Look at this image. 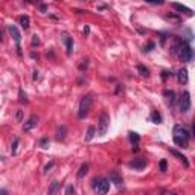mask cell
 <instances>
[{"label":"cell","instance_id":"15","mask_svg":"<svg viewBox=\"0 0 195 195\" xmlns=\"http://www.w3.org/2000/svg\"><path fill=\"white\" fill-rule=\"evenodd\" d=\"M177 78H178V82L180 84H186L187 82V69H180L178 73H177Z\"/></svg>","mask_w":195,"mask_h":195},{"label":"cell","instance_id":"19","mask_svg":"<svg viewBox=\"0 0 195 195\" xmlns=\"http://www.w3.org/2000/svg\"><path fill=\"white\" fill-rule=\"evenodd\" d=\"M87 172H89V163H82L81 168H80V171H78V174H76V177H78V178H82Z\"/></svg>","mask_w":195,"mask_h":195},{"label":"cell","instance_id":"37","mask_svg":"<svg viewBox=\"0 0 195 195\" xmlns=\"http://www.w3.org/2000/svg\"><path fill=\"white\" fill-rule=\"evenodd\" d=\"M0 195H8V191L6 189H0Z\"/></svg>","mask_w":195,"mask_h":195},{"label":"cell","instance_id":"22","mask_svg":"<svg viewBox=\"0 0 195 195\" xmlns=\"http://www.w3.org/2000/svg\"><path fill=\"white\" fill-rule=\"evenodd\" d=\"M151 121L154 122V124H162V116L159 115V111H156V110H152L151 111Z\"/></svg>","mask_w":195,"mask_h":195},{"label":"cell","instance_id":"31","mask_svg":"<svg viewBox=\"0 0 195 195\" xmlns=\"http://www.w3.org/2000/svg\"><path fill=\"white\" fill-rule=\"evenodd\" d=\"M38 44H40V38H38V35H34L32 37V47L38 46Z\"/></svg>","mask_w":195,"mask_h":195},{"label":"cell","instance_id":"32","mask_svg":"<svg viewBox=\"0 0 195 195\" xmlns=\"http://www.w3.org/2000/svg\"><path fill=\"white\" fill-rule=\"evenodd\" d=\"M154 47H156V44H154L152 41H149V43H148V46H145V52H151V50H152Z\"/></svg>","mask_w":195,"mask_h":195},{"label":"cell","instance_id":"1","mask_svg":"<svg viewBox=\"0 0 195 195\" xmlns=\"http://www.w3.org/2000/svg\"><path fill=\"white\" fill-rule=\"evenodd\" d=\"M172 54L175 57H178L180 59H183L186 63L192 61L194 57V50L189 46V43L182 38V37H174V44H172Z\"/></svg>","mask_w":195,"mask_h":195},{"label":"cell","instance_id":"35","mask_svg":"<svg viewBox=\"0 0 195 195\" xmlns=\"http://www.w3.org/2000/svg\"><path fill=\"white\" fill-rule=\"evenodd\" d=\"M22 116H23V110H18V113H17V121H22Z\"/></svg>","mask_w":195,"mask_h":195},{"label":"cell","instance_id":"33","mask_svg":"<svg viewBox=\"0 0 195 195\" xmlns=\"http://www.w3.org/2000/svg\"><path fill=\"white\" fill-rule=\"evenodd\" d=\"M38 9L41 12H47V5H44V3H38Z\"/></svg>","mask_w":195,"mask_h":195},{"label":"cell","instance_id":"16","mask_svg":"<svg viewBox=\"0 0 195 195\" xmlns=\"http://www.w3.org/2000/svg\"><path fill=\"white\" fill-rule=\"evenodd\" d=\"M163 95L166 96V99L169 101V104H171V105H174V104H175V99H177V98H175V92H172V90H165V92H163Z\"/></svg>","mask_w":195,"mask_h":195},{"label":"cell","instance_id":"30","mask_svg":"<svg viewBox=\"0 0 195 195\" xmlns=\"http://www.w3.org/2000/svg\"><path fill=\"white\" fill-rule=\"evenodd\" d=\"M54 165H55V162H54V160H52V162H49V163H47L46 166H44V172H49V171H50V169L54 168Z\"/></svg>","mask_w":195,"mask_h":195},{"label":"cell","instance_id":"3","mask_svg":"<svg viewBox=\"0 0 195 195\" xmlns=\"http://www.w3.org/2000/svg\"><path fill=\"white\" fill-rule=\"evenodd\" d=\"M92 95H85V96H82V99H81L80 102V110H78V117L80 119H84L85 116L89 115V111H90V107H92Z\"/></svg>","mask_w":195,"mask_h":195},{"label":"cell","instance_id":"28","mask_svg":"<svg viewBox=\"0 0 195 195\" xmlns=\"http://www.w3.org/2000/svg\"><path fill=\"white\" fill-rule=\"evenodd\" d=\"M66 195H75V187H73V184H69V186L66 187Z\"/></svg>","mask_w":195,"mask_h":195},{"label":"cell","instance_id":"17","mask_svg":"<svg viewBox=\"0 0 195 195\" xmlns=\"http://www.w3.org/2000/svg\"><path fill=\"white\" fill-rule=\"evenodd\" d=\"M172 8H175L177 11H180V12H186L187 15H192V11L189 8L183 6V5H180V3H172Z\"/></svg>","mask_w":195,"mask_h":195},{"label":"cell","instance_id":"14","mask_svg":"<svg viewBox=\"0 0 195 195\" xmlns=\"http://www.w3.org/2000/svg\"><path fill=\"white\" fill-rule=\"evenodd\" d=\"M61 189V183L59 182H52L50 186H49V191H47V195H57V192Z\"/></svg>","mask_w":195,"mask_h":195},{"label":"cell","instance_id":"27","mask_svg":"<svg viewBox=\"0 0 195 195\" xmlns=\"http://www.w3.org/2000/svg\"><path fill=\"white\" fill-rule=\"evenodd\" d=\"M87 67H89V59L85 58V59H82V63L80 64V70L84 72V70H87Z\"/></svg>","mask_w":195,"mask_h":195},{"label":"cell","instance_id":"23","mask_svg":"<svg viewBox=\"0 0 195 195\" xmlns=\"http://www.w3.org/2000/svg\"><path fill=\"white\" fill-rule=\"evenodd\" d=\"M137 72L142 75V76H149V70L143 66V64H139L137 66Z\"/></svg>","mask_w":195,"mask_h":195},{"label":"cell","instance_id":"21","mask_svg":"<svg viewBox=\"0 0 195 195\" xmlns=\"http://www.w3.org/2000/svg\"><path fill=\"white\" fill-rule=\"evenodd\" d=\"M95 133H96V130H95V126L90 125L87 128V134H85V142H90L93 137H95Z\"/></svg>","mask_w":195,"mask_h":195},{"label":"cell","instance_id":"34","mask_svg":"<svg viewBox=\"0 0 195 195\" xmlns=\"http://www.w3.org/2000/svg\"><path fill=\"white\" fill-rule=\"evenodd\" d=\"M38 73H40L38 70H34V75H32V80H34V81H37V80H38V76H40Z\"/></svg>","mask_w":195,"mask_h":195},{"label":"cell","instance_id":"6","mask_svg":"<svg viewBox=\"0 0 195 195\" xmlns=\"http://www.w3.org/2000/svg\"><path fill=\"white\" fill-rule=\"evenodd\" d=\"M178 108H180V111H183V113L191 110V95H189V92H183L180 95Z\"/></svg>","mask_w":195,"mask_h":195},{"label":"cell","instance_id":"20","mask_svg":"<svg viewBox=\"0 0 195 195\" xmlns=\"http://www.w3.org/2000/svg\"><path fill=\"white\" fill-rule=\"evenodd\" d=\"M29 23H31V18H29L28 15H23V17H20V26L23 28L24 31H28V29H29Z\"/></svg>","mask_w":195,"mask_h":195},{"label":"cell","instance_id":"8","mask_svg":"<svg viewBox=\"0 0 195 195\" xmlns=\"http://www.w3.org/2000/svg\"><path fill=\"white\" fill-rule=\"evenodd\" d=\"M146 165H148V160L143 157H137L130 162V168H134V169H143V168H146Z\"/></svg>","mask_w":195,"mask_h":195},{"label":"cell","instance_id":"40","mask_svg":"<svg viewBox=\"0 0 195 195\" xmlns=\"http://www.w3.org/2000/svg\"><path fill=\"white\" fill-rule=\"evenodd\" d=\"M31 57H32V58H37V59H38V55H37L35 52H31Z\"/></svg>","mask_w":195,"mask_h":195},{"label":"cell","instance_id":"36","mask_svg":"<svg viewBox=\"0 0 195 195\" xmlns=\"http://www.w3.org/2000/svg\"><path fill=\"white\" fill-rule=\"evenodd\" d=\"M89 32H90V28H89V26H85V28H84V34L89 35Z\"/></svg>","mask_w":195,"mask_h":195},{"label":"cell","instance_id":"38","mask_svg":"<svg viewBox=\"0 0 195 195\" xmlns=\"http://www.w3.org/2000/svg\"><path fill=\"white\" fill-rule=\"evenodd\" d=\"M133 151H134V152H137V151H139V146H137V145H133Z\"/></svg>","mask_w":195,"mask_h":195},{"label":"cell","instance_id":"5","mask_svg":"<svg viewBox=\"0 0 195 195\" xmlns=\"http://www.w3.org/2000/svg\"><path fill=\"white\" fill-rule=\"evenodd\" d=\"M108 126H110V116L104 111V113H101V116H99V122H98V134H99V136H105L107 131H108Z\"/></svg>","mask_w":195,"mask_h":195},{"label":"cell","instance_id":"10","mask_svg":"<svg viewBox=\"0 0 195 195\" xmlns=\"http://www.w3.org/2000/svg\"><path fill=\"white\" fill-rule=\"evenodd\" d=\"M66 136H67V128L64 125L58 126L57 131H55V139H57L58 142H63V140L66 139Z\"/></svg>","mask_w":195,"mask_h":195},{"label":"cell","instance_id":"9","mask_svg":"<svg viewBox=\"0 0 195 195\" xmlns=\"http://www.w3.org/2000/svg\"><path fill=\"white\" fill-rule=\"evenodd\" d=\"M37 124H38V117H37L35 115H32L29 119H28V121H26V122H24L23 131H31V130H32Z\"/></svg>","mask_w":195,"mask_h":195},{"label":"cell","instance_id":"24","mask_svg":"<svg viewBox=\"0 0 195 195\" xmlns=\"http://www.w3.org/2000/svg\"><path fill=\"white\" fill-rule=\"evenodd\" d=\"M18 101L22 104H28V96H26V93L23 92V89L18 90Z\"/></svg>","mask_w":195,"mask_h":195},{"label":"cell","instance_id":"25","mask_svg":"<svg viewBox=\"0 0 195 195\" xmlns=\"http://www.w3.org/2000/svg\"><path fill=\"white\" fill-rule=\"evenodd\" d=\"M38 145L41 146V148H49V139L47 137H41L38 140Z\"/></svg>","mask_w":195,"mask_h":195},{"label":"cell","instance_id":"12","mask_svg":"<svg viewBox=\"0 0 195 195\" xmlns=\"http://www.w3.org/2000/svg\"><path fill=\"white\" fill-rule=\"evenodd\" d=\"M110 183H115L116 186H121V184L124 183V180H122V177L117 174L116 171H111L110 172V180H108Z\"/></svg>","mask_w":195,"mask_h":195},{"label":"cell","instance_id":"29","mask_svg":"<svg viewBox=\"0 0 195 195\" xmlns=\"http://www.w3.org/2000/svg\"><path fill=\"white\" fill-rule=\"evenodd\" d=\"M17 146H18V139L15 137V139H14V143H12V146H11L12 154H15V152H17Z\"/></svg>","mask_w":195,"mask_h":195},{"label":"cell","instance_id":"11","mask_svg":"<svg viewBox=\"0 0 195 195\" xmlns=\"http://www.w3.org/2000/svg\"><path fill=\"white\" fill-rule=\"evenodd\" d=\"M63 41H64L66 49H67V55H72V54H73V40H72V37H69L67 34H64L63 35Z\"/></svg>","mask_w":195,"mask_h":195},{"label":"cell","instance_id":"2","mask_svg":"<svg viewBox=\"0 0 195 195\" xmlns=\"http://www.w3.org/2000/svg\"><path fill=\"white\" fill-rule=\"evenodd\" d=\"M189 139H191V131L183 125L174 126V142L177 146L187 148L189 146Z\"/></svg>","mask_w":195,"mask_h":195},{"label":"cell","instance_id":"13","mask_svg":"<svg viewBox=\"0 0 195 195\" xmlns=\"http://www.w3.org/2000/svg\"><path fill=\"white\" fill-rule=\"evenodd\" d=\"M169 151H171L172 156H175V157H177L180 162H183V165L186 166V168H189V160H187V157H186V156H183L182 152H178L177 149H169Z\"/></svg>","mask_w":195,"mask_h":195},{"label":"cell","instance_id":"7","mask_svg":"<svg viewBox=\"0 0 195 195\" xmlns=\"http://www.w3.org/2000/svg\"><path fill=\"white\" fill-rule=\"evenodd\" d=\"M8 31H9V34H11V37L14 38V41H15V44H17V47H20V41H22V35H20V32H18L17 26H15V24H9V26H8Z\"/></svg>","mask_w":195,"mask_h":195},{"label":"cell","instance_id":"18","mask_svg":"<svg viewBox=\"0 0 195 195\" xmlns=\"http://www.w3.org/2000/svg\"><path fill=\"white\" fill-rule=\"evenodd\" d=\"M128 137H130V142H131L133 145H139V142H140V136H139L137 133L130 131V133H128Z\"/></svg>","mask_w":195,"mask_h":195},{"label":"cell","instance_id":"4","mask_svg":"<svg viewBox=\"0 0 195 195\" xmlns=\"http://www.w3.org/2000/svg\"><path fill=\"white\" fill-rule=\"evenodd\" d=\"M93 187L98 192V195H105L110 191V182L107 178H95L93 180Z\"/></svg>","mask_w":195,"mask_h":195},{"label":"cell","instance_id":"26","mask_svg":"<svg viewBox=\"0 0 195 195\" xmlns=\"http://www.w3.org/2000/svg\"><path fill=\"white\" fill-rule=\"evenodd\" d=\"M159 169H160V172H166V169H168V163H166V160H160V163H159Z\"/></svg>","mask_w":195,"mask_h":195},{"label":"cell","instance_id":"39","mask_svg":"<svg viewBox=\"0 0 195 195\" xmlns=\"http://www.w3.org/2000/svg\"><path fill=\"white\" fill-rule=\"evenodd\" d=\"M0 41H3V29H0Z\"/></svg>","mask_w":195,"mask_h":195}]
</instances>
